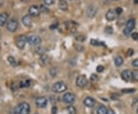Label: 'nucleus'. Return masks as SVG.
<instances>
[{
  "label": "nucleus",
  "mask_w": 138,
  "mask_h": 114,
  "mask_svg": "<svg viewBox=\"0 0 138 114\" xmlns=\"http://www.w3.org/2000/svg\"><path fill=\"white\" fill-rule=\"evenodd\" d=\"M30 105L26 103L23 102L19 103L14 110V114H29L30 113Z\"/></svg>",
  "instance_id": "nucleus-1"
},
{
  "label": "nucleus",
  "mask_w": 138,
  "mask_h": 114,
  "mask_svg": "<svg viewBox=\"0 0 138 114\" xmlns=\"http://www.w3.org/2000/svg\"><path fill=\"white\" fill-rule=\"evenodd\" d=\"M135 24H136V22H135V19L134 18H130L127 23L125 24V28H123V34L125 36H129L132 31L135 28Z\"/></svg>",
  "instance_id": "nucleus-2"
},
{
  "label": "nucleus",
  "mask_w": 138,
  "mask_h": 114,
  "mask_svg": "<svg viewBox=\"0 0 138 114\" xmlns=\"http://www.w3.org/2000/svg\"><path fill=\"white\" fill-rule=\"evenodd\" d=\"M68 89V87L66 85V83L63 81H58L56 82L55 83H54L52 90L54 92L57 93H60L62 92H65Z\"/></svg>",
  "instance_id": "nucleus-3"
},
{
  "label": "nucleus",
  "mask_w": 138,
  "mask_h": 114,
  "mask_svg": "<svg viewBox=\"0 0 138 114\" xmlns=\"http://www.w3.org/2000/svg\"><path fill=\"white\" fill-rule=\"evenodd\" d=\"M6 28L8 29V31L11 32H15L18 28V22L16 19L15 18H12L11 20H9L7 23Z\"/></svg>",
  "instance_id": "nucleus-4"
},
{
  "label": "nucleus",
  "mask_w": 138,
  "mask_h": 114,
  "mask_svg": "<svg viewBox=\"0 0 138 114\" xmlns=\"http://www.w3.org/2000/svg\"><path fill=\"white\" fill-rule=\"evenodd\" d=\"M28 43L30 45H39L41 43V39L38 35H30L27 38Z\"/></svg>",
  "instance_id": "nucleus-5"
},
{
  "label": "nucleus",
  "mask_w": 138,
  "mask_h": 114,
  "mask_svg": "<svg viewBox=\"0 0 138 114\" xmlns=\"http://www.w3.org/2000/svg\"><path fill=\"white\" fill-rule=\"evenodd\" d=\"M26 43H28L27 41V37L25 35H20L18 37L16 40V46L19 49H23L26 44Z\"/></svg>",
  "instance_id": "nucleus-6"
},
{
  "label": "nucleus",
  "mask_w": 138,
  "mask_h": 114,
  "mask_svg": "<svg viewBox=\"0 0 138 114\" xmlns=\"http://www.w3.org/2000/svg\"><path fill=\"white\" fill-rule=\"evenodd\" d=\"M88 83V80L86 78L85 76L84 75H80L77 77V80H76V84L78 87H84L87 85Z\"/></svg>",
  "instance_id": "nucleus-7"
},
{
  "label": "nucleus",
  "mask_w": 138,
  "mask_h": 114,
  "mask_svg": "<svg viewBox=\"0 0 138 114\" xmlns=\"http://www.w3.org/2000/svg\"><path fill=\"white\" fill-rule=\"evenodd\" d=\"M47 103H48V100L44 97H37L35 99V104L39 108L45 107L47 106Z\"/></svg>",
  "instance_id": "nucleus-8"
},
{
  "label": "nucleus",
  "mask_w": 138,
  "mask_h": 114,
  "mask_svg": "<svg viewBox=\"0 0 138 114\" xmlns=\"http://www.w3.org/2000/svg\"><path fill=\"white\" fill-rule=\"evenodd\" d=\"M75 100V96L74 93H66L65 95L63 96V101L65 102V103H73Z\"/></svg>",
  "instance_id": "nucleus-9"
},
{
  "label": "nucleus",
  "mask_w": 138,
  "mask_h": 114,
  "mask_svg": "<svg viewBox=\"0 0 138 114\" xmlns=\"http://www.w3.org/2000/svg\"><path fill=\"white\" fill-rule=\"evenodd\" d=\"M29 15L32 17H37L40 15V9L37 6H32L28 8Z\"/></svg>",
  "instance_id": "nucleus-10"
},
{
  "label": "nucleus",
  "mask_w": 138,
  "mask_h": 114,
  "mask_svg": "<svg viewBox=\"0 0 138 114\" xmlns=\"http://www.w3.org/2000/svg\"><path fill=\"white\" fill-rule=\"evenodd\" d=\"M121 77L124 81H130V80L133 78V77H132V72L130 71L129 70H124V71H122Z\"/></svg>",
  "instance_id": "nucleus-11"
},
{
  "label": "nucleus",
  "mask_w": 138,
  "mask_h": 114,
  "mask_svg": "<svg viewBox=\"0 0 138 114\" xmlns=\"http://www.w3.org/2000/svg\"><path fill=\"white\" fill-rule=\"evenodd\" d=\"M86 13H87V16L88 17V18H94V17L95 16V15L97 13V8H95L94 6H90L88 7Z\"/></svg>",
  "instance_id": "nucleus-12"
},
{
  "label": "nucleus",
  "mask_w": 138,
  "mask_h": 114,
  "mask_svg": "<svg viewBox=\"0 0 138 114\" xmlns=\"http://www.w3.org/2000/svg\"><path fill=\"white\" fill-rule=\"evenodd\" d=\"M22 21L23 24L26 27H31L32 24V18L30 15H25V16H23Z\"/></svg>",
  "instance_id": "nucleus-13"
},
{
  "label": "nucleus",
  "mask_w": 138,
  "mask_h": 114,
  "mask_svg": "<svg viewBox=\"0 0 138 114\" xmlns=\"http://www.w3.org/2000/svg\"><path fill=\"white\" fill-rule=\"evenodd\" d=\"M95 103H96L95 100H94V98L90 97L85 98L84 100V106H86L87 107H89V108L94 107V106H95Z\"/></svg>",
  "instance_id": "nucleus-14"
},
{
  "label": "nucleus",
  "mask_w": 138,
  "mask_h": 114,
  "mask_svg": "<svg viewBox=\"0 0 138 114\" xmlns=\"http://www.w3.org/2000/svg\"><path fill=\"white\" fill-rule=\"evenodd\" d=\"M115 12L112 9H110L107 11V12L106 13V18L107 21L109 22H112L115 19Z\"/></svg>",
  "instance_id": "nucleus-15"
},
{
  "label": "nucleus",
  "mask_w": 138,
  "mask_h": 114,
  "mask_svg": "<svg viewBox=\"0 0 138 114\" xmlns=\"http://www.w3.org/2000/svg\"><path fill=\"white\" fill-rule=\"evenodd\" d=\"M8 15L6 12H2L0 14V26H4L8 20Z\"/></svg>",
  "instance_id": "nucleus-16"
},
{
  "label": "nucleus",
  "mask_w": 138,
  "mask_h": 114,
  "mask_svg": "<svg viewBox=\"0 0 138 114\" xmlns=\"http://www.w3.org/2000/svg\"><path fill=\"white\" fill-rule=\"evenodd\" d=\"M58 8L62 11H67L68 8V4L66 0H59L58 2Z\"/></svg>",
  "instance_id": "nucleus-17"
},
{
  "label": "nucleus",
  "mask_w": 138,
  "mask_h": 114,
  "mask_svg": "<svg viewBox=\"0 0 138 114\" xmlns=\"http://www.w3.org/2000/svg\"><path fill=\"white\" fill-rule=\"evenodd\" d=\"M41 62L44 65H47L49 64V61H50V57H49V55L44 54L41 56Z\"/></svg>",
  "instance_id": "nucleus-18"
},
{
  "label": "nucleus",
  "mask_w": 138,
  "mask_h": 114,
  "mask_svg": "<svg viewBox=\"0 0 138 114\" xmlns=\"http://www.w3.org/2000/svg\"><path fill=\"white\" fill-rule=\"evenodd\" d=\"M123 58L121 56H117L114 60V64H115V65L117 66V67L121 66L123 65Z\"/></svg>",
  "instance_id": "nucleus-19"
},
{
  "label": "nucleus",
  "mask_w": 138,
  "mask_h": 114,
  "mask_svg": "<svg viewBox=\"0 0 138 114\" xmlns=\"http://www.w3.org/2000/svg\"><path fill=\"white\" fill-rule=\"evenodd\" d=\"M107 109L105 106L102 105V106H99L98 109V114H107Z\"/></svg>",
  "instance_id": "nucleus-20"
},
{
  "label": "nucleus",
  "mask_w": 138,
  "mask_h": 114,
  "mask_svg": "<svg viewBox=\"0 0 138 114\" xmlns=\"http://www.w3.org/2000/svg\"><path fill=\"white\" fill-rule=\"evenodd\" d=\"M31 85V81L30 80H24L20 83L21 87H28Z\"/></svg>",
  "instance_id": "nucleus-21"
},
{
  "label": "nucleus",
  "mask_w": 138,
  "mask_h": 114,
  "mask_svg": "<svg viewBox=\"0 0 138 114\" xmlns=\"http://www.w3.org/2000/svg\"><path fill=\"white\" fill-rule=\"evenodd\" d=\"M8 61L12 67H16L17 66L16 60L12 57V56H9V57H8Z\"/></svg>",
  "instance_id": "nucleus-22"
},
{
  "label": "nucleus",
  "mask_w": 138,
  "mask_h": 114,
  "mask_svg": "<svg viewBox=\"0 0 138 114\" xmlns=\"http://www.w3.org/2000/svg\"><path fill=\"white\" fill-rule=\"evenodd\" d=\"M58 73V69L57 67H53L50 69V74L51 77H55Z\"/></svg>",
  "instance_id": "nucleus-23"
},
{
  "label": "nucleus",
  "mask_w": 138,
  "mask_h": 114,
  "mask_svg": "<svg viewBox=\"0 0 138 114\" xmlns=\"http://www.w3.org/2000/svg\"><path fill=\"white\" fill-rule=\"evenodd\" d=\"M67 111L68 114H76L77 113V110L75 109V107L73 106H69L67 107Z\"/></svg>",
  "instance_id": "nucleus-24"
},
{
  "label": "nucleus",
  "mask_w": 138,
  "mask_h": 114,
  "mask_svg": "<svg viewBox=\"0 0 138 114\" xmlns=\"http://www.w3.org/2000/svg\"><path fill=\"white\" fill-rule=\"evenodd\" d=\"M35 52H36L38 54H39V55H42V54H45V49L43 47H38V48H35Z\"/></svg>",
  "instance_id": "nucleus-25"
},
{
  "label": "nucleus",
  "mask_w": 138,
  "mask_h": 114,
  "mask_svg": "<svg viewBox=\"0 0 138 114\" xmlns=\"http://www.w3.org/2000/svg\"><path fill=\"white\" fill-rule=\"evenodd\" d=\"M91 44L92 45H94V46H99V45H103L104 42L99 41L98 40H95V39H91Z\"/></svg>",
  "instance_id": "nucleus-26"
},
{
  "label": "nucleus",
  "mask_w": 138,
  "mask_h": 114,
  "mask_svg": "<svg viewBox=\"0 0 138 114\" xmlns=\"http://www.w3.org/2000/svg\"><path fill=\"white\" fill-rule=\"evenodd\" d=\"M132 77L136 81H138V70H134L132 71Z\"/></svg>",
  "instance_id": "nucleus-27"
},
{
  "label": "nucleus",
  "mask_w": 138,
  "mask_h": 114,
  "mask_svg": "<svg viewBox=\"0 0 138 114\" xmlns=\"http://www.w3.org/2000/svg\"><path fill=\"white\" fill-rule=\"evenodd\" d=\"M135 90H136L135 89H133V88H131V89H123L121 90V92L123 93H134Z\"/></svg>",
  "instance_id": "nucleus-28"
},
{
  "label": "nucleus",
  "mask_w": 138,
  "mask_h": 114,
  "mask_svg": "<svg viewBox=\"0 0 138 114\" xmlns=\"http://www.w3.org/2000/svg\"><path fill=\"white\" fill-rule=\"evenodd\" d=\"M90 79H91V81H97L98 80V75L95 74V73H92V74L91 75Z\"/></svg>",
  "instance_id": "nucleus-29"
},
{
  "label": "nucleus",
  "mask_w": 138,
  "mask_h": 114,
  "mask_svg": "<svg viewBox=\"0 0 138 114\" xmlns=\"http://www.w3.org/2000/svg\"><path fill=\"white\" fill-rule=\"evenodd\" d=\"M44 1V3L46 5V6H51V5H53L55 2V0H43Z\"/></svg>",
  "instance_id": "nucleus-30"
},
{
  "label": "nucleus",
  "mask_w": 138,
  "mask_h": 114,
  "mask_svg": "<svg viewBox=\"0 0 138 114\" xmlns=\"http://www.w3.org/2000/svg\"><path fill=\"white\" fill-rule=\"evenodd\" d=\"M134 49L129 48L128 50H127V56H129V57H131L132 55H134Z\"/></svg>",
  "instance_id": "nucleus-31"
},
{
  "label": "nucleus",
  "mask_w": 138,
  "mask_h": 114,
  "mask_svg": "<svg viewBox=\"0 0 138 114\" xmlns=\"http://www.w3.org/2000/svg\"><path fill=\"white\" fill-rule=\"evenodd\" d=\"M104 67L102 65H98L97 67V68H96V71H97V72H98V73H101V72L104 71Z\"/></svg>",
  "instance_id": "nucleus-32"
},
{
  "label": "nucleus",
  "mask_w": 138,
  "mask_h": 114,
  "mask_svg": "<svg viewBox=\"0 0 138 114\" xmlns=\"http://www.w3.org/2000/svg\"><path fill=\"white\" fill-rule=\"evenodd\" d=\"M131 36H132V38L134 39V40H135V41H138V33L137 32H134L132 34H131Z\"/></svg>",
  "instance_id": "nucleus-33"
},
{
  "label": "nucleus",
  "mask_w": 138,
  "mask_h": 114,
  "mask_svg": "<svg viewBox=\"0 0 138 114\" xmlns=\"http://www.w3.org/2000/svg\"><path fill=\"white\" fill-rule=\"evenodd\" d=\"M122 12H123V9H122L121 7H117V8L115 9V12L117 15H121L122 13Z\"/></svg>",
  "instance_id": "nucleus-34"
},
{
  "label": "nucleus",
  "mask_w": 138,
  "mask_h": 114,
  "mask_svg": "<svg viewBox=\"0 0 138 114\" xmlns=\"http://www.w3.org/2000/svg\"><path fill=\"white\" fill-rule=\"evenodd\" d=\"M106 32L107 33V34H112L113 33V28H112V27H111V26L107 27L106 28Z\"/></svg>",
  "instance_id": "nucleus-35"
},
{
  "label": "nucleus",
  "mask_w": 138,
  "mask_h": 114,
  "mask_svg": "<svg viewBox=\"0 0 138 114\" xmlns=\"http://www.w3.org/2000/svg\"><path fill=\"white\" fill-rule=\"evenodd\" d=\"M132 65L134 66V67H138V58L135 59L134 61H133V62H132Z\"/></svg>",
  "instance_id": "nucleus-36"
},
{
  "label": "nucleus",
  "mask_w": 138,
  "mask_h": 114,
  "mask_svg": "<svg viewBox=\"0 0 138 114\" xmlns=\"http://www.w3.org/2000/svg\"><path fill=\"white\" fill-rule=\"evenodd\" d=\"M76 39L79 41H83L84 40H85V37H84V36H78V38H76Z\"/></svg>",
  "instance_id": "nucleus-37"
},
{
  "label": "nucleus",
  "mask_w": 138,
  "mask_h": 114,
  "mask_svg": "<svg viewBox=\"0 0 138 114\" xmlns=\"http://www.w3.org/2000/svg\"><path fill=\"white\" fill-rule=\"evenodd\" d=\"M58 25V23H55V24H51V26H50V28H51V29H53V28L55 29V28H57Z\"/></svg>",
  "instance_id": "nucleus-38"
},
{
  "label": "nucleus",
  "mask_w": 138,
  "mask_h": 114,
  "mask_svg": "<svg viewBox=\"0 0 138 114\" xmlns=\"http://www.w3.org/2000/svg\"><path fill=\"white\" fill-rule=\"evenodd\" d=\"M107 114H115V113H114V112L113 111V110H109L107 111Z\"/></svg>",
  "instance_id": "nucleus-39"
},
{
  "label": "nucleus",
  "mask_w": 138,
  "mask_h": 114,
  "mask_svg": "<svg viewBox=\"0 0 138 114\" xmlns=\"http://www.w3.org/2000/svg\"><path fill=\"white\" fill-rule=\"evenodd\" d=\"M52 110H53V111H52V113H53L54 114H55V113H56V110H57V108H56L55 106H54V107L52 108Z\"/></svg>",
  "instance_id": "nucleus-40"
},
{
  "label": "nucleus",
  "mask_w": 138,
  "mask_h": 114,
  "mask_svg": "<svg viewBox=\"0 0 138 114\" xmlns=\"http://www.w3.org/2000/svg\"><path fill=\"white\" fill-rule=\"evenodd\" d=\"M134 2L135 4H137V3H138V0H134Z\"/></svg>",
  "instance_id": "nucleus-41"
},
{
  "label": "nucleus",
  "mask_w": 138,
  "mask_h": 114,
  "mask_svg": "<svg viewBox=\"0 0 138 114\" xmlns=\"http://www.w3.org/2000/svg\"><path fill=\"white\" fill-rule=\"evenodd\" d=\"M114 1H118V0H114Z\"/></svg>",
  "instance_id": "nucleus-42"
},
{
  "label": "nucleus",
  "mask_w": 138,
  "mask_h": 114,
  "mask_svg": "<svg viewBox=\"0 0 138 114\" xmlns=\"http://www.w3.org/2000/svg\"><path fill=\"white\" fill-rule=\"evenodd\" d=\"M137 113H138V109H137Z\"/></svg>",
  "instance_id": "nucleus-43"
}]
</instances>
